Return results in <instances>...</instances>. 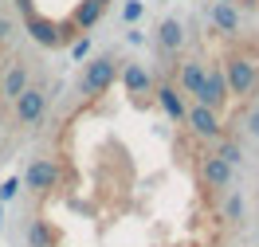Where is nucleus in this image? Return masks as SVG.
I'll list each match as a JSON object with an SVG mask.
<instances>
[{"label": "nucleus", "mask_w": 259, "mask_h": 247, "mask_svg": "<svg viewBox=\"0 0 259 247\" xmlns=\"http://www.w3.org/2000/svg\"><path fill=\"white\" fill-rule=\"evenodd\" d=\"M28 243H32V247H51V231H48V224H44V220H35V224H32Z\"/></svg>", "instance_id": "obj_16"}, {"label": "nucleus", "mask_w": 259, "mask_h": 247, "mask_svg": "<svg viewBox=\"0 0 259 247\" xmlns=\"http://www.w3.org/2000/svg\"><path fill=\"white\" fill-rule=\"evenodd\" d=\"M212 24H216L224 35H236V32H240V16L232 12V4H216V8H212Z\"/></svg>", "instance_id": "obj_13"}, {"label": "nucleus", "mask_w": 259, "mask_h": 247, "mask_svg": "<svg viewBox=\"0 0 259 247\" xmlns=\"http://www.w3.org/2000/svg\"><path fill=\"white\" fill-rule=\"evenodd\" d=\"M87 51H91V39L82 35V39H75V43H71V59H87Z\"/></svg>", "instance_id": "obj_19"}, {"label": "nucleus", "mask_w": 259, "mask_h": 247, "mask_svg": "<svg viewBox=\"0 0 259 247\" xmlns=\"http://www.w3.org/2000/svg\"><path fill=\"white\" fill-rule=\"evenodd\" d=\"M255 79H259V71L251 59H243V55H232L224 63V82H228V94H251L255 90Z\"/></svg>", "instance_id": "obj_3"}, {"label": "nucleus", "mask_w": 259, "mask_h": 247, "mask_svg": "<svg viewBox=\"0 0 259 247\" xmlns=\"http://www.w3.org/2000/svg\"><path fill=\"white\" fill-rule=\"evenodd\" d=\"M98 4H102V8H106V4H110V0H98Z\"/></svg>", "instance_id": "obj_24"}, {"label": "nucleus", "mask_w": 259, "mask_h": 247, "mask_svg": "<svg viewBox=\"0 0 259 247\" xmlns=\"http://www.w3.org/2000/svg\"><path fill=\"white\" fill-rule=\"evenodd\" d=\"M28 32H32V39L39 47H63L67 43L63 32H59V24H55V20H44V16H28Z\"/></svg>", "instance_id": "obj_7"}, {"label": "nucleus", "mask_w": 259, "mask_h": 247, "mask_svg": "<svg viewBox=\"0 0 259 247\" xmlns=\"http://www.w3.org/2000/svg\"><path fill=\"white\" fill-rule=\"evenodd\" d=\"M224 216H228V224H240V220H243V200H240V196H228Z\"/></svg>", "instance_id": "obj_18"}, {"label": "nucleus", "mask_w": 259, "mask_h": 247, "mask_svg": "<svg viewBox=\"0 0 259 247\" xmlns=\"http://www.w3.org/2000/svg\"><path fill=\"white\" fill-rule=\"evenodd\" d=\"M216 157H224L228 165H240L243 161V149L236 145V141H220V145H216Z\"/></svg>", "instance_id": "obj_17"}, {"label": "nucleus", "mask_w": 259, "mask_h": 247, "mask_svg": "<svg viewBox=\"0 0 259 247\" xmlns=\"http://www.w3.org/2000/svg\"><path fill=\"white\" fill-rule=\"evenodd\" d=\"M247 133H259V114H251V118H247Z\"/></svg>", "instance_id": "obj_22"}, {"label": "nucleus", "mask_w": 259, "mask_h": 247, "mask_svg": "<svg viewBox=\"0 0 259 247\" xmlns=\"http://www.w3.org/2000/svg\"><path fill=\"white\" fill-rule=\"evenodd\" d=\"M200 177H204L208 188H228V184H232V165H228L224 157L208 153V157L200 161Z\"/></svg>", "instance_id": "obj_8"}, {"label": "nucleus", "mask_w": 259, "mask_h": 247, "mask_svg": "<svg viewBox=\"0 0 259 247\" xmlns=\"http://www.w3.org/2000/svg\"><path fill=\"white\" fill-rule=\"evenodd\" d=\"M118 71H122V86H126L130 94H149L153 79H149V71L142 63H122Z\"/></svg>", "instance_id": "obj_10"}, {"label": "nucleus", "mask_w": 259, "mask_h": 247, "mask_svg": "<svg viewBox=\"0 0 259 247\" xmlns=\"http://www.w3.org/2000/svg\"><path fill=\"white\" fill-rule=\"evenodd\" d=\"M98 16H102V4H98V0H82L79 8H75V16H71V24H75V28H95Z\"/></svg>", "instance_id": "obj_14"}, {"label": "nucleus", "mask_w": 259, "mask_h": 247, "mask_svg": "<svg viewBox=\"0 0 259 247\" xmlns=\"http://www.w3.org/2000/svg\"><path fill=\"white\" fill-rule=\"evenodd\" d=\"M157 106L169 114V122L185 126V110H189V106H185V98L177 94V86H173V82H161V86H157Z\"/></svg>", "instance_id": "obj_9"}, {"label": "nucleus", "mask_w": 259, "mask_h": 247, "mask_svg": "<svg viewBox=\"0 0 259 247\" xmlns=\"http://www.w3.org/2000/svg\"><path fill=\"white\" fill-rule=\"evenodd\" d=\"M181 43H185V28H181L177 20H165V24H161V47L165 51H177Z\"/></svg>", "instance_id": "obj_15"}, {"label": "nucleus", "mask_w": 259, "mask_h": 247, "mask_svg": "<svg viewBox=\"0 0 259 247\" xmlns=\"http://www.w3.org/2000/svg\"><path fill=\"white\" fill-rule=\"evenodd\" d=\"M12 110H16V122L20 126H35L44 110H48V94L39 90V86H24L16 98H12Z\"/></svg>", "instance_id": "obj_4"}, {"label": "nucleus", "mask_w": 259, "mask_h": 247, "mask_svg": "<svg viewBox=\"0 0 259 247\" xmlns=\"http://www.w3.org/2000/svg\"><path fill=\"white\" fill-rule=\"evenodd\" d=\"M8 32H12V24H8V20H0V39H4Z\"/></svg>", "instance_id": "obj_23"}, {"label": "nucleus", "mask_w": 259, "mask_h": 247, "mask_svg": "<svg viewBox=\"0 0 259 247\" xmlns=\"http://www.w3.org/2000/svg\"><path fill=\"white\" fill-rule=\"evenodd\" d=\"M59 177H63V169H59L55 157H35L28 165V173H24V188L32 196H48L51 188H59Z\"/></svg>", "instance_id": "obj_2"}, {"label": "nucleus", "mask_w": 259, "mask_h": 247, "mask_svg": "<svg viewBox=\"0 0 259 247\" xmlns=\"http://www.w3.org/2000/svg\"><path fill=\"white\" fill-rule=\"evenodd\" d=\"M118 67H122V59H114V55H98V59H91V63L82 67V75H79V94H82V98L106 94V90L114 86V79H118Z\"/></svg>", "instance_id": "obj_1"}, {"label": "nucleus", "mask_w": 259, "mask_h": 247, "mask_svg": "<svg viewBox=\"0 0 259 247\" xmlns=\"http://www.w3.org/2000/svg\"><path fill=\"white\" fill-rule=\"evenodd\" d=\"M196 102L208 106V110H220L228 102V82H224V71H220V67L204 71V82L196 86Z\"/></svg>", "instance_id": "obj_5"}, {"label": "nucleus", "mask_w": 259, "mask_h": 247, "mask_svg": "<svg viewBox=\"0 0 259 247\" xmlns=\"http://www.w3.org/2000/svg\"><path fill=\"white\" fill-rule=\"evenodd\" d=\"M16 192H20V181H16V177H12V181H4V184H0V200H12V196H16Z\"/></svg>", "instance_id": "obj_20"}, {"label": "nucleus", "mask_w": 259, "mask_h": 247, "mask_svg": "<svg viewBox=\"0 0 259 247\" xmlns=\"http://www.w3.org/2000/svg\"><path fill=\"white\" fill-rule=\"evenodd\" d=\"M24 86H28V67H24V63H12V67H8V75H4V82H0V98L12 102Z\"/></svg>", "instance_id": "obj_11"}, {"label": "nucleus", "mask_w": 259, "mask_h": 247, "mask_svg": "<svg viewBox=\"0 0 259 247\" xmlns=\"http://www.w3.org/2000/svg\"><path fill=\"white\" fill-rule=\"evenodd\" d=\"M200 82H204V63H200V59H185V67H181V90L196 94Z\"/></svg>", "instance_id": "obj_12"}, {"label": "nucleus", "mask_w": 259, "mask_h": 247, "mask_svg": "<svg viewBox=\"0 0 259 247\" xmlns=\"http://www.w3.org/2000/svg\"><path fill=\"white\" fill-rule=\"evenodd\" d=\"M185 126H193L196 137H220V118H216V110L200 106V102H196L193 110H185Z\"/></svg>", "instance_id": "obj_6"}, {"label": "nucleus", "mask_w": 259, "mask_h": 247, "mask_svg": "<svg viewBox=\"0 0 259 247\" xmlns=\"http://www.w3.org/2000/svg\"><path fill=\"white\" fill-rule=\"evenodd\" d=\"M142 12H146V8H142V0H130V4H126V12H122V16H126V20H138V16H142Z\"/></svg>", "instance_id": "obj_21"}]
</instances>
